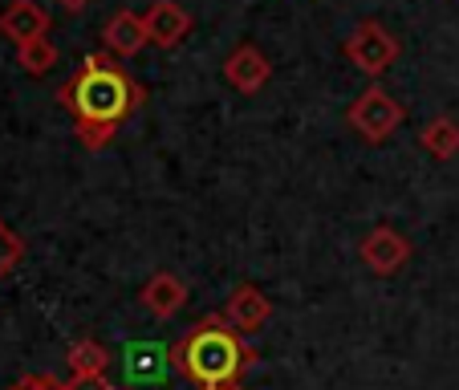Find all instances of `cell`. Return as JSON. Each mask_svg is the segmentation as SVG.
Masks as SVG:
<instances>
[{
    "label": "cell",
    "instance_id": "30bf717a",
    "mask_svg": "<svg viewBox=\"0 0 459 390\" xmlns=\"http://www.w3.org/2000/svg\"><path fill=\"white\" fill-rule=\"evenodd\" d=\"M171 366H175L171 350L155 346V342H130V346L122 350V370H126L130 386H143V382H163Z\"/></svg>",
    "mask_w": 459,
    "mask_h": 390
},
{
    "label": "cell",
    "instance_id": "7c38bea8",
    "mask_svg": "<svg viewBox=\"0 0 459 390\" xmlns=\"http://www.w3.org/2000/svg\"><path fill=\"white\" fill-rule=\"evenodd\" d=\"M139 301H143V309H147L151 317L167 321V317H175V313L187 305V285H183L175 273H155V277L139 289Z\"/></svg>",
    "mask_w": 459,
    "mask_h": 390
},
{
    "label": "cell",
    "instance_id": "6da1fadb",
    "mask_svg": "<svg viewBox=\"0 0 459 390\" xmlns=\"http://www.w3.org/2000/svg\"><path fill=\"white\" fill-rule=\"evenodd\" d=\"M57 102L70 110L86 151L110 147L118 126L143 106V86L122 70L114 53H90L57 90Z\"/></svg>",
    "mask_w": 459,
    "mask_h": 390
},
{
    "label": "cell",
    "instance_id": "4fadbf2b",
    "mask_svg": "<svg viewBox=\"0 0 459 390\" xmlns=\"http://www.w3.org/2000/svg\"><path fill=\"white\" fill-rule=\"evenodd\" d=\"M419 147L431 159H455L459 155V122L451 114H439L431 118L423 130H419Z\"/></svg>",
    "mask_w": 459,
    "mask_h": 390
},
{
    "label": "cell",
    "instance_id": "277c9868",
    "mask_svg": "<svg viewBox=\"0 0 459 390\" xmlns=\"http://www.w3.org/2000/svg\"><path fill=\"white\" fill-rule=\"evenodd\" d=\"M342 53H346V61L354 65L358 74H366V78H382V74L399 61L403 45H399V37L382 25V21H362V25L346 37Z\"/></svg>",
    "mask_w": 459,
    "mask_h": 390
},
{
    "label": "cell",
    "instance_id": "ba28073f",
    "mask_svg": "<svg viewBox=\"0 0 459 390\" xmlns=\"http://www.w3.org/2000/svg\"><path fill=\"white\" fill-rule=\"evenodd\" d=\"M53 25L49 9H41L37 0H9L4 13H0V37L13 45H25L33 37H45Z\"/></svg>",
    "mask_w": 459,
    "mask_h": 390
},
{
    "label": "cell",
    "instance_id": "52a82bcc",
    "mask_svg": "<svg viewBox=\"0 0 459 390\" xmlns=\"http://www.w3.org/2000/svg\"><path fill=\"white\" fill-rule=\"evenodd\" d=\"M143 25H147V41L155 49H175L191 33V13L183 9L179 0H155L143 13Z\"/></svg>",
    "mask_w": 459,
    "mask_h": 390
},
{
    "label": "cell",
    "instance_id": "d6986e66",
    "mask_svg": "<svg viewBox=\"0 0 459 390\" xmlns=\"http://www.w3.org/2000/svg\"><path fill=\"white\" fill-rule=\"evenodd\" d=\"M53 4H61L65 13H86L90 4H94V0H53Z\"/></svg>",
    "mask_w": 459,
    "mask_h": 390
},
{
    "label": "cell",
    "instance_id": "2e32d148",
    "mask_svg": "<svg viewBox=\"0 0 459 390\" xmlns=\"http://www.w3.org/2000/svg\"><path fill=\"white\" fill-rule=\"evenodd\" d=\"M21 256H25V240L0 220V277H9V273L21 264Z\"/></svg>",
    "mask_w": 459,
    "mask_h": 390
},
{
    "label": "cell",
    "instance_id": "8fae6325",
    "mask_svg": "<svg viewBox=\"0 0 459 390\" xmlns=\"http://www.w3.org/2000/svg\"><path fill=\"white\" fill-rule=\"evenodd\" d=\"M102 45H106V53H114L118 61H126V57H134V53H143L147 49V25H143V13H134V9H118L110 21L102 25Z\"/></svg>",
    "mask_w": 459,
    "mask_h": 390
},
{
    "label": "cell",
    "instance_id": "5b68a950",
    "mask_svg": "<svg viewBox=\"0 0 459 390\" xmlns=\"http://www.w3.org/2000/svg\"><path fill=\"white\" fill-rule=\"evenodd\" d=\"M411 252H415V244L390 224L370 228V232L362 236V244H358V256H362L366 264H370V273H378V277H394L399 269H407Z\"/></svg>",
    "mask_w": 459,
    "mask_h": 390
},
{
    "label": "cell",
    "instance_id": "5bb4252c",
    "mask_svg": "<svg viewBox=\"0 0 459 390\" xmlns=\"http://www.w3.org/2000/svg\"><path fill=\"white\" fill-rule=\"evenodd\" d=\"M17 61H21V70H25V74L41 78V74H49L53 65H57V45L49 41V33H45V37H33V41L17 45Z\"/></svg>",
    "mask_w": 459,
    "mask_h": 390
},
{
    "label": "cell",
    "instance_id": "7a4b0ae2",
    "mask_svg": "<svg viewBox=\"0 0 459 390\" xmlns=\"http://www.w3.org/2000/svg\"><path fill=\"white\" fill-rule=\"evenodd\" d=\"M175 370L195 390H240L244 370L252 366V346L224 313L204 317L179 346L171 350Z\"/></svg>",
    "mask_w": 459,
    "mask_h": 390
},
{
    "label": "cell",
    "instance_id": "ac0fdd59",
    "mask_svg": "<svg viewBox=\"0 0 459 390\" xmlns=\"http://www.w3.org/2000/svg\"><path fill=\"white\" fill-rule=\"evenodd\" d=\"M9 390H65V382L49 378V374H25V378L13 382Z\"/></svg>",
    "mask_w": 459,
    "mask_h": 390
},
{
    "label": "cell",
    "instance_id": "9c48e42d",
    "mask_svg": "<svg viewBox=\"0 0 459 390\" xmlns=\"http://www.w3.org/2000/svg\"><path fill=\"white\" fill-rule=\"evenodd\" d=\"M224 317L232 321L240 334H260L273 317V301L260 285H236L224 305Z\"/></svg>",
    "mask_w": 459,
    "mask_h": 390
},
{
    "label": "cell",
    "instance_id": "9a60e30c",
    "mask_svg": "<svg viewBox=\"0 0 459 390\" xmlns=\"http://www.w3.org/2000/svg\"><path fill=\"white\" fill-rule=\"evenodd\" d=\"M65 366H70L74 374H90V370H106L110 366V350L102 346V342L94 338H82L70 346V354H65Z\"/></svg>",
    "mask_w": 459,
    "mask_h": 390
},
{
    "label": "cell",
    "instance_id": "e0dca14e",
    "mask_svg": "<svg viewBox=\"0 0 459 390\" xmlns=\"http://www.w3.org/2000/svg\"><path fill=\"white\" fill-rule=\"evenodd\" d=\"M65 390H118V386L106 378V370H90V374H70Z\"/></svg>",
    "mask_w": 459,
    "mask_h": 390
},
{
    "label": "cell",
    "instance_id": "3957f363",
    "mask_svg": "<svg viewBox=\"0 0 459 390\" xmlns=\"http://www.w3.org/2000/svg\"><path fill=\"white\" fill-rule=\"evenodd\" d=\"M403 118H407V106L390 94V90H382V86L362 90V94L350 102V110H346L350 130H354L362 143H386L390 134L403 126Z\"/></svg>",
    "mask_w": 459,
    "mask_h": 390
},
{
    "label": "cell",
    "instance_id": "8992f818",
    "mask_svg": "<svg viewBox=\"0 0 459 390\" xmlns=\"http://www.w3.org/2000/svg\"><path fill=\"white\" fill-rule=\"evenodd\" d=\"M269 78H273L269 53H260L252 41L236 45V49L224 57V82L232 90H240V94H256V90H264Z\"/></svg>",
    "mask_w": 459,
    "mask_h": 390
}]
</instances>
